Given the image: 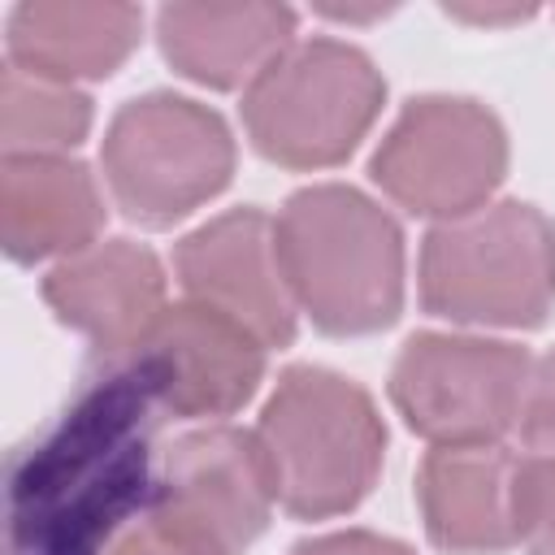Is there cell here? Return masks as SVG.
I'll return each instance as SVG.
<instances>
[{"instance_id":"obj_1","label":"cell","mask_w":555,"mask_h":555,"mask_svg":"<svg viewBox=\"0 0 555 555\" xmlns=\"http://www.w3.org/2000/svg\"><path fill=\"white\" fill-rule=\"evenodd\" d=\"M156 403L126 364L108 369L17 464L13 555H104L117 525L152 494L147 434Z\"/></svg>"},{"instance_id":"obj_2","label":"cell","mask_w":555,"mask_h":555,"mask_svg":"<svg viewBox=\"0 0 555 555\" xmlns=\"http://www.w3.org/2000/svg\"><path fill=\"white\" fill-rule=\"evenodd\" d=\"M278 260L299 312L351 338L386 330L403 308V234L364 191L321 182L295 191L278 221Z\"/></svg>"},{"instance_id":"obj_3","label":"cell","mask_w":555,"mask_h":555,"mask_svg":"<svg viewBox=\"0 0 555 555\" xmlns=\"http://www.w3.org/2000/svg\"><path fill=\"white\" fill-rule=\"evenodd\" d=\"M278 503L299 520L351 512L382 473L386 429L364 386L321 364H291L256 425Z\"/></svg>"},{"instance_id":"obj_4","label":"cell","mask_w":555,"mask_h":555,"mask_svg":"<svg viewBox=\"0 0 555 555\" xmlns=\"http://www.w3.org/2000/svg\"><path fill=\"white\" fill-rule=\"evenodd\" d=\"M421 304L460 325H542L555 308L551 221L520 199L438 221L421 247Z\"/></svg>"},{"instance_id":"obj_5","label":"cell","mask_w":555,"mask_h":555,"mask_svg":"<svg viewBox=\"0 0 555 555\" xmlns=\"http://www.w3.org/2000/svg\"><path fill=\"white\" fill-rule=\"evenodd\" d=\"M386 100L373 61L338 39L291 43L243 95L251 147L286 169H325L356 152Z\"/></svg>"},{"instance_id":"obj_6","label":"cell","mask_w":555,"mask_h":555,"mask_svg":"<svg viewBox=\"0 0 555 555\" xmlns=\"http://www.w3.org/2000/svg\"><path fill=\"white\" fill-rule=\"evenodd\" d=\"M100 160L117 208L147 230H165L225 191L234 139L212 108L152 91L108 121Z\"/></svg>"},{"instance_id":"obj_7","label":"cell","mask_w":555,"mask_h":555,"mask_svg":"<svg viewBox=\"0 0 555 555\" xmlns=\"http://www.w3.org/2000/svg\"><path fill=\"white\" fill-rule=\"evenodd\" d=\"M533 360L516 343L416 334L390 369V399L434 447H486L520 425Z\"/></svg>"},{"instance_id":"obj_8","label":"cell","mask_w":555,"mask_h":555,"mask_svg":"<svg viewBox=\"0 0 555 555\" xmlns=\"http://www.w3.org/2000/svg\"><path fill=\"white\" fill-rule=\"evenodd\" d=\"M273 503V473L256 429L208 425L160 455L147 525L195 555H243L264 533Z\"/></svg>"},{"instance_id":"obj_9","label":"cell","mask_w":555,"mask_h":555,"mask_svg":"<svg viewBox=\"0 0 555 555\" xmlns=\"http://www.w3.org/2000/svg\"><path fill=\"white\" fill-rule=\"evenodd\" d=\"M503 173L507 134L486 104L464 95L412 100L373 152V182L408 212L438 221L486 208Z\"/></svg>"},{"instance_id":"obj_10","label":"cell","mask_w":555,"mask_h":555,"mask_svg":"<svg viewBox=\"0 0 555 555\" xmlns=\"http://www.w3.org/2000/svg\"><path fill=\"white\" fill-rule=\"evenodd\" d=\"M126 369L160 412L191 421L230 416L256 395L264 347L221 312L182 299L160 312Z\"/></svg>"},{"instance_id":"obj_11","label":"cell","mask_w":555,"mask_h":555,"mask_svg":"<svg viewBox=\"0 0 555 555\" xmlns=\"http://www.w3.org/2000/svg\"><path fill=\"white\" fill-rule=\"evenodd\" d=\"M178 278L204 304L247 330L264 351L295 338V299L282 278L273 221L260 208H230L178 243Z\"/></svg>"},{"instance_id":"obj_12","label":"cell","mask_w":555,"mask_h":555,"mask_svg":"<svg viewBox=\"0 0 555 555\" xmlns=\"http://www.w3.org/2000/svg\"><path fill=\"white\" fill-rule=\"evenodd\" d=\"M48 308L104 360H130L147 330L160 321L165 304V269L160 260L130 238L91 243L78 256H65L43 278Z\"/></svg>"},{"instance_id":"obj_13","label":"cell","mask_w":555,"mask_h":555,"mask_svg":"<svg viewBox=\"0 0 555 555\" xmlns=\"http://www.w3.org/2000/svg\"><path fill=\"white\" fill-rule=\"evenodd\" d=\"M104 225V199L91 169L74 156L0 160V238L22 264L78 256Z\"/></svg>"},{"instance_id":"obj_14","label":"cell","mask_w":555,"mask_h":555,"mask_svg":"<svg viewBox=\"0 0 555 555\" xmlns=\"http://www.w3.org/2000/svg\"><path fill=\"white\" fill-rule=\"evenodd\" d=\"M295 9L286 4H165L156 39L165 61L204 87H251L295 39Z\"/></svg>"},{"instance_id":"obj_15","label":"cell","mask_w":555,"mask_h":555,"mask_svg":"<svg viewBox=\"0 0 555 555\" xmlns=\"http://www.w3.org/2000/svg\"><path fill=\"white\" fill-rule=\"evenodd\" d=\"M516 460L499 447H434L416 473L425 533L451 555H499L516 542L512 529Z\"/></svg>"},{"instance_id":"obj_16","label":"cell","mask_w":555,"mask_h":555,"mask_svg":"<svg viewBox=\"0 0 555 555\" xmlns=\"http://www.w3.org/2000/svg\"><path fill=\"white\" fill-rule=\"evenodd\" d=\"M143 13L134 4H17L9 17V65L52 78H108L139 43Z\"/></svg>"},{"instance_id":"obj_17","label":"cell","mask_w":555,"mask_h":555,"mask_svg":"<svg viewBox=\"0 0 555 555\" xmlns=\"http://www.w3.org/2000/svg\"><path fill=\"white\" fill-rule=\"evenodd\" d=\"M91 130V100L52 78H35L17 65L0 78V139L4 156H65Z\"/></svg>"},{"instance_id":"obj_18","label":"cell","mask_w":555,"mask_h":555,"mask_svg":"<svg viewBox=\"0 0 555 555\" xmlns=\"http://www.w3.org/2000/svg\"><path fill=\"white\" fill-rule=\"evenodd\" d=\"M512 529L529 555H555V455L516 460Z\"/></svg>"},{"instance_id":"obj_19","label":"cell","mask_w":555,"mask_h":555,"mask_svg":"<svg viewBox=\"0 0 555 555\" xmlns=\"http://www.w3.org/2000/svg\"><path fill=\"white\" fill-rule=\"evenodd\" d=\"M520 429L529 447H546L555 451V347L533 360L529 373V390H525V412H520Z\"/></svg>"},{"instance_id":"obj_20","label":"cell","mask_w":555,"mask_h":555,"mask_svg":"<svg viewBox=\"0 0 555 555\" xmlns=\"http://www.w3.org/2000/svg\"><path fill=\"white\" fill-rule=\"evenodd\" d=\"M291 555H412V546L382 538V533H369V529H338V533L299 542Z\"/></svg>"},{"instance_id":"obj_21","label":"cell","mask_w":555,"mask_h":555,"mask_svg":"<svg viewBox=\"0 0 555 555\" xmlns=\"http://www.w3.org/2000/svg\"><path fill=\"white\" fill-rule=\"evenodd\" d=\"M108 555H195V551H186V546L169 542L156 525H139V529L121 533V538L108 546Z\"/></svg>"},{"instance_id":"obj_22","label":"cell","mask_w":555,"mask_h":555,"mask_svg":"<svg viewBox=\"0 0 555 555\" xmlns=\"http://www.w3.org/2000/svg\"><path fill=\"white\" fill-rule=\"evenodd\" d=\"M447 13L455 17H468V22H516V17H529L533 9H464V4H447Z\"/></svg>"}]
</instances>
